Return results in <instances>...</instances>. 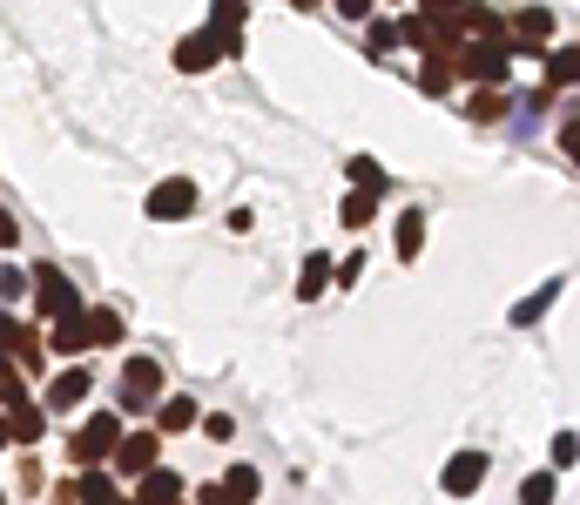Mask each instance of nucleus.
<instances>
[{
	"label": "nucleus",
	"instance_id": "1",
	"mask_svg": "<svg viewBox=\"0 0 580 505\" xmlns=\"http://www.w3.org/2000/svg\"><path fill=\"white\" fill-rule=\"evenodd\" d=\"M452 68L466 81H479V89H500V81L513 74V48L507 41H459L452 48Z\"/></svg>",
	"mask_w": 580,
	"mask_h": 505
},
{
	"label": "nucleus",
	"instance_id": "2",
	"mask_svg": "<svg viewBox=\"0 0 580 505\" xmlns=\"http://www.w3.org/2000/svg\"><path fill=\"white\" fill-rule=\"evenodd\" d=\"M115 445H122V418H115V411H95L89 425H81V432L68 439L74 465H102V458H115Z\"/></svg>",
	"mask_w": 580,
	"mask_h": 505
},
{
	"label": "nucleus",
	"instance_id": "3",
	"mask_svg": "<svg viewBox=\"0 0 580 505\" xmlns=\"http://www.w3.org/2000/svg\"><path fill=\"white\" fill-rule=\"evenodd\" d=\"M0 351L21 364V378H41V371H48V344H41V330H28V323L8 317V310H0Z\"/></svg>",
	"mask_w": 580,
	"mask_h": 505
},
{
	"label": "nucleus",
	"instance_id": "4",
	"mask_svg": "<svg viewBox=\"0 0 580 505\" xmlns=\"http://www.w3.org/2000/svg\"><path fill=\"white\" fill-rule=\"evenodd\" d=\"M81 310V297H74V284L61 277V270H34V317H48V323H61V317H74Z\"/></svg>",
	"mask_w": 580,
	"mask_h": 505
},
{
	"label": "nucleus",
	"instance_id": "5",
	"mask_svg": "<svg viewBox=\"0 0 580 505\" xmlns=\"http://www.w3.org/2000/svg\"><path fill=\"white\" fill-rule=\"evenodd\" d=\"M162 404V371L149 358H129L122 364V411H155Z\"/></svg>",
	"mask_w": 580,
	"mask_h": 505
},
{
	"label": "nucleus",
	"instance_id": "6",
	"mask_svg": "<svg viewBox=\"0 0 580 505\" xmlns=\"http://www.w3.org/2000/svg\"><path fill=\"white\" fill-rule=\"evenodd\" d=\"M149 216H155V223H183V216H196V183H190V176L155 183V189H149Z\"/></svg>",
	"mask_w": 580,
	"mask_h": 505
},
{
	"label": "nucleus",
	"instance_id": "7",
	"mask_svg": "<svg viewBox=\"0 0 580 505\" xmlns=\"http://www.w3.org/2000/svg\"><path fill=\"white\" fill-rule=\"evenodd\" d=\"M257 492H264V478H257L251 465H230L223 485H203V492H196V505H251Z\"/></svg>",
	"mask_w": 580,
	"mask_h": 505
},
{
	"label": "nucleus",
	"instance_id": "8",
	"mask_svg": "<svg viewBox=\"0 0 580 505\" xmlns=\"http://www.w3.org/2000/svg\"><path fill=\"white\" fill-rule=\"evenodd\" d=\"M115 465H122L129 478H142L149 465H162V432H122V445H115Z\"/></svg>",
	"mask_w": 580,
	"mask_h": 505
},
{
	"label": "nucleus",
	"instance_id": "9",
	"mask_svg": "<svg viewBox=\"0 0 580 505\" xmlns=\"http://www.w3.org/2000/svg\"><path fill=\"white\" fill-rule=\"evenodd\" d=\"M243 8H251V0H216V21H210L216 54H243Z\"/></svg>",
	"mask_w": 580,
	"mask_h": 505
},
{
	"label": "nucleus",
	"instance_id": "10",
	"mask_svg": "<svg viewBox=\"0 0 580 505\" xmlns=\"http://www.w3.org/2000/svg\"><path fill=\"white\" fill-rule=\"evenodd\" d=\"M41 432H48V404H34V398L8 404V445H41Z\"/></svg>",
	"mask_w": 580,
	"mask_h": 505
},
{
	"label": "nucleus",
	"instance_id": "11",
	"mask_svg": "<svg viewBox=\"0 0 580 505\" xmlns=\"http://www.w3.org/2000/svg\"><path fill=\"white\" fill-rule=\"evenodd\" d=\"M89 364H68V371H54V384H48V411H74L81 398H89Z\"/></svg>",
	"mask_w": 580,
	"mask_h": 505
},
{
	"label": "nucleus",
	"instance_id": "12",
	"mask_svg": "<svg viewBox=\"0 0 580 505\" xmlns=\"http://www.w3.org/2000/svg\"><path fill=\"white\" fill-rule=\"evenodd\" d=\"M135 498H142V505H176V498H183V478H176L170 465H149V472L135 478Z\"/></svg>",
	"mask_w": 580,
	"mask_h": 505
},
{
	"label": "nucleus",
	"instance_id": "13",
	"mask_svg": "<svg viewBox=\"0 0 580 505\" xmlns=\"http://www.w3.org/2000/svg\"><path fill=\"white\" fill-rule=\"evenodd\" d=\"M479 478H486V452H459L452 465H446V492H479Z\"/></svg>",
	"mask_w": 580,
	"mask_h": 505
},
{
	"label": "nucleus",
	"instance_id": "14",
	"mask_svg": "<svg viewBox=\"0 0 580 505\" xmlns=\"http://www.w3.org/2000/svg\"><path fill=\"white\" fill-rule=\"evenodd\" d=\"M48 344H54L61 358H81V351H89V317H81V310H74V317H61Z\"/></svg>",
	"mask_w": 580,
	"mask_h": 505
},
{
	"label": "nucleus",
	"instance_id": "15",
	"mask_svg": "<svg viewBox=\"0 0 580 505\" xmlns=\"http://www.w3.org/2000/svg\"><path fill=\"white\" fill-rule=\"evenodd\" d=\"M210 61H223L210 34H183V41H176V68H183V74H196V68H210Z\"/></svg>",
	"mask_w": 580,
	"mask_h": 505
},
{
	"label": "nucleus",
	"instance_id": "16",
	"mask_svg": "<svg viewBox=\"0 0 580 505\" xmlns=\"http://www.w3.org/2000/svg\"><path fill=\"white\" fill-rule=\"evenodd\" d=\"M196 425V398H162L155 404V432H190Z\"/></svg>",
	"mask_w": 580,
	"mask_h": 505
},
{
	"label": "nucleus",
	"instance_id": "17",
	"mask_svg": "<svg viewBox=\"0 0 580 505\" xmlns=\"http://www.w3.org/2000/svg\"><path fill=\"white\" fill-rule=\"evenodd\" d=\"M560 89H580V48L573 54H547V95Z\"/></svg>",
	"mask_w": 580,
	"mask_h": 505
},
{
	"label": "nucleus",
	"instance_id": "18",
	"mask_svg": "<svg viewBox=\"0 0 580 505\" xmlns=\"http://www.w3.org/2000/svg\"><path fill=\"white\" fill-rule=\"evenodd\" d=\"M560 290H567V284H560V277H553V284H540V290H533V297H527V303H513V323H533V317H547V310H553V303H560Z\"/></svg>",
	"mask_w": 580,
	"mask_h": 505
},
{
	"label": "nucleus",
	"instance_id": "19",
	"mask_svg": "<svg viewBox=\"0 0 580 505\" xmlns=\"http://www.w3.org/2000/svg\"><path fill=\"white\" fill-rule=\"evenodd\" d=\"M452 81H459V68H452V54H433V61L419 68V89H426V95H446V89H452Z\"/></svg>",
	"mask_w": 580,
	"mask_h": 505
},
{
	"label": "nucleus",
	"instance_id": "20",
	"mask_svg": "<svg viewBox=\"0 0 580 505\" xmlns=\"http://www.w3.org/2000/svg\"><path fill=\"white\" fill-rule=\"evenodd\" d=\"M419 249H426V216H419V209H405V216H398V257L411 264Z\"/></svg>",
	"mask_w": 580,
	"mask_h": 505
},
{
	"label": "nucleus",
	"instance_id": "21",
	"mask_svg": "<svg viewBox=\"0 0 580 505\" xmlns=\"http://www.w3.org/2000/svg\"><path fill=\"white\" fill-rule=\"evenodd\" d=\"M81 317H89V344H122L129 323H122L115 310H81Z\"/></svg>",
	"mask_w": 580,
	"mask_h": 505
},
{
	"label": "nucleus",
	"instance_id": "22",
	"mask_svg": "<svg viewBox=\"0 0 580 505\" xmlns=\"http://www.w3.org/2000/svg\"><path fill=\"white\" fill-rule=\"evenodd\" d=\"M372 216H378V196H372V189H352V196H345V209H338V223H345V229H365Z\"/></svg>",
	"mask_w": 580,
	"mask_h": 505
},
{
	"label": "nucleus",
	"instance_id": "23",
	"mask_svg": "<svg viewBox=\"0 0 580 505\" xmlns=\"http://www.w3.org/2000/svg\"><path fill=\"white\" fill-rule=\"evenodd\" d=\"M507 109H513V102H507L500 89H479V95H466V115H472V122H500Z\"/></svg>",
	"mask_w": 580,
	"mask_h": 505
},
{
	"label": "nucleus",
	"instance_id": "24",
	"mask_svg": "<svg viewBox=\"0 0 580 505\" xmlns=\"http://www.w3.org/2000/svg\"><path fill=\"white\" fill-rule=\"evenodd\" d=\"M21 398H34V391H28V378H21V364H14L8 351H0V404H21Z\"/></svg>",
	"mask_w": 580,
	"mask_h": 505
},
{
	"label": "nucleus",
	"instance_id": "25",
	"mask_svg": "<svg viewBox=\"0 0 580 505\" xmlns=\"http://www.w3.org/2000/svg\"><path fill=\"white\" fill-rule=\"evenodd\" d=\"M330 270H338V264H330V257H304V277H297V297L311 303L324 284H330Z\"/></svg>",
	"mask_w": 580,
	"mask_h": 505
},
{
	"label": "nucleus",
	"instance_id": "26",
	"mask_svg": "<svg viewBox=\"0 0 580 505\" xmlns=\"http://www.w3.org/2000/svg\"><path fill=\"white\" fill-rule=\"evenodd\" d=\"M81 505H115V478L89 465V478H81Z\"/></svg>",
	"mask_w": 580,
	"mask_h": 505
},
{
	"label": "nucleus",
	"instance_id": "27",
	"mask_svg": "<svg viewBox=\"0 0 580 505\" xmlns=\"http://www.w3.org/2000/svg\"><path fill=\"white\" fill-rule=\"evenodd\" d=\"M553 472H533V478H520V505H553Z\"/></svg>",
	"mask_w": 580,
	"mask_h": 505
},
{
	"label": "nucleus",
	"instance_id": "28",
	"mask_svg": "<svg viewBox=\"0 0 580 505\" xmlns=\"http://www.w3.org/2000/svg\"><path fill=\"white\" fill-rule=\"evenodd\" d=\"M352 189H372V196H385V168H378L372 155H358V162H352Z\"/></svg>",
	"mask_w": 580,
	"mask_h": 505
},
{
	"label": "nucleus",
	"instance_id": "29",
	"mask_svg": "<svg viewBox=\"0 0 580 505\" xmlns=\"http://www.w3.org/2000/svg\"><path fill=\"white\" fill-rule=\"evenodd\" d=\"M398 48V28L391 21H372V54H391Z\"/></svg>",
	"mask_w": 580,
	"mask_h": 505
},
{
	"label": "nucleus",
	"instance_id": "30",
	"mask_svg": "<svg viewBox=\"0 0 580 505\" xmlns=\"http://www.w3.org/2000/svg\"><path fill=\"white\" fill-rule=\"evenodd\" d=\"M573 458H580V439H573V432H560V439H553V465H573Z\"/></svg>",
	"mask_w": 580,
	"mask_h": 505
},
{
	"label": "nucleus",
	"instance_id": "31",
	"mask_svg": "<svg viewBox=\"0 0 580 505\" xmlns=\"http://www.w3.org/2000/svg\"><path fill=\"white\" fill-rule=\"evenodd\" d=\"M203 439H216V445H223V439H236V425H230V418L216 411V418H203Z\"/></svg>",
	"mask_w": 580,
	"mask_h": 505
},
{
	"label": "nucleus",
	"instance_id": "32",
	"mask_svg": "<svg viewBox=\"0 0 580 505\" xmlns=\"http://www.w3.org/2000/svg\"><path fill=\"white\" fill-rule=\"evenodd\" d=\"M472 0H419V14H466Z\"/></svg>",
	"mask_w": 580,
	"mask_h": 505
},
{
	"label": "nucleus",
	"instance_id": "33",
	"mask_svg": "<svg viewBox=\"0 0 580 505\" xmlns=\"http://www.w3.org/2000/svg\"><path fill=\"white\" fill-rule=\"evenodd\" d=\"M14 243H21V223H14L8 209H0V249H14Z\"/></svg>",
	"mask_w": 580,
	"mask_h": 505
},
{
	"label": "nucleus",
	"instance_id": "34",
	"mask_svg": "<svg viewBox=\"0 0 580 505\" xmlns=\"http://www.w3.org/2000/svg\"><path fill=\"white\" fill-rule=\"evenodd\" d=\"M338 14H345V21H365V14H372V0H338Z\"/></svg>",
	"mask_w": 580,
	"mask_h": 505
},
{
	"label": "nucleus",
	"instance_id": "35",
	"mask_svg": "<svg viewBox=\"0 0 580 505\" xmlns=\"http://www.w3.org/2000/svg\"><path fill=\"white\" fill-rule=\"evenodd\" d=\"M560 142H567V155L580 162V128H560Z\"/></svg>",
	"mask_w": 580,
	"mask_h": 505
},
{
	"label": "nucleus",
	"instance_id": "36",
	"mask_svg": "<svg viewBox=\"0 0 580 505\" xmlns=\"http://www.w3.org/2000/svg\"><path fill=\"white\" fill-rule=\"evenodd\" d=\"M0 452H8V418H0Z\"/></svg>",
	"mask_w": 580,
	"mask_h": 505
},
{
	"label": "nucleus",
	"instance_id": "37",
	"mask_svg": "<svg viewBox=\"0 0 580 505\" xmlns=\"http://www.w3.org/2000/svg\"><path fill=\"white\" fill-rule=\"evenodd\" d=\"M115 505H142V498H115Z\"/></svg>",
	"mask_w": 580,
	"mask_h": 505
},
{
	"label": "nucleus",
	"instance_id": "38",
	"mask_svg": "<svg viewBox=\"0 0 580 505\" xmlns=\"http://www.w3.org/2000/svg\"><path fill=\"white\" fill-rule=\"evenodd\" d=\"M291 8H311V0H291Z\"/></svg>",
	"mask_w": 580,
	"mask_h": 505
},
{
	"label": "nucleus",
	"instance_id": "39",
	"mask_svg": "<svg viewBox=\"0 0 580 505\" xmlns=\"http://www.w3.org/2000/svg\"><path fill=\"white\" fill-rule=\"evenodd\" d=\"M176 505H196V498H176Z\"/></svg>",
	"mask_w": 580,
	"mask_h": 505
},
{
	"label": "nucleus",
	"instance_id": "40",
	"mask_svg": "<svg viewBox=\"0 0 580 505\" xmlns=\"http://www.w3.org/2000/svg\"><path fill=\"white\" fill-rule=\"evenodd\" d=\"M0 505H8V498H0Z\"/></svg>",
	"mask_w": 580,
	"mask_h": 505
}]
</instances>
